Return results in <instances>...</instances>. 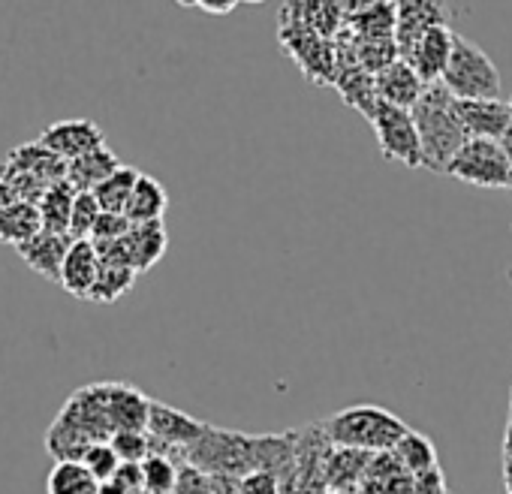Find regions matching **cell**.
I'll list each match as a JSON object with an SVG mask.
<instances>
[{
	"label": "cell",
	"mask_w": 512,
	"mask_h": 494,
	"mask_svg": "<svg viewBox=\"0 0 512 494\" xmlns=\"http://www.w3.org/2000/svg\"><path fill=\"white\" fill-rule=\"evenodd\" d=\"M166 208H169V193H166V187H163L157 178H151V175L142 172L139 181H136L133 199H130V205H127V220H130L133 226H139V223H157V220H163Z\"/></svg>",
	"instance_id": "cell-22"
},
{
	"label": "cell",
	"mask_w": 512,
	"mask_h": 494,
	"mask_svg": "<svg viewBox=\"0 0 512 494\" xmlns=\"http://www.w3.org/2000/svg\"><path fill=\"white\" fill-rule=\"evenodd\" d=\"M136 284V272L127 269V266H106L100 263V275H97V284L88 296V302H100V305H112L118 302L124 293H130Z\"/></svg>",
	"instance_id": "cell-27"
},
{
	"label": "cell",
	"mask_w": 512,
	"mask_h": 494,
	"mask_svg": "<svg viewBox=\"0 0 512 494\" xmlns=\"http://www.w3.org/2000/svg\"><path fill=\"white\" fill-rule=\"evenodd\" d=\"M4 160H7L10 166H16V169L28 172L31 178H37V181L46 184V187H52V184H58V181H67V160H61V157L52 154L46 145H40V139L13 148Z\"/></svg>",
	"instance_id": "cell-19"
},
{
	"label": "cell",
	"mask_w": 512,
	"mask_h": 494,
	"mask_svg": "<svg viewBox=\"0 0 512 494\" xmlns=\"http://www.w3.org/2000/svg\"><path fill=\"white\" fill-rule=\"evenodd\" d=\"M503 148H506V157H509V190H512V133L503 139Z\"/></svg>",
	"instance_id": "cell-38"
},
{
	"label": "cell",
	"mask_w": 512,
	"mask_h": 494,
	"mask_svg": "<svg viewBox=\"0 0 512 494\" xmlns=\"http://www.w3.org/2000/svg\"><path fill=\"white\" fill-rule=\"evenodd\" d=\"M407 431H410L407 422L374 404L347 407L326 422L329 440L338 443L341 449H356V452H395V446L407 437Z\"/></svg>",
	"instance_id": "cell-3"
},
{
	"label": "cell",
	"mask_w": 512,
	"mask_h": 494,
	"mask_svg": "<svg viewBox=\"0 0 512 494\" xmlns=\"http://www.w3.org/2000/svg\"><path fill=\"white\" fill-rule=\"evenodd\" d=\"M371 124H374L377 145H380L386 160H398V163H404L410 169L422 166V142H419V130H416V121H413L410 109L380 103Z\"/></svg>",
	"instance_id": "cell-6"
},
{
	"label": "cell",
	"mask_w": 512,
	"mask_h": 494,
	"mask_svg": "<svg viewBox=\"0 0 512 494\" xmlns=\"http://www.w3.org/2000/svg\"><path fill=\"white\" fill-rule=\"evenodd\" d=\"M166 247H169V232H166L163 220L139 223L124 235V251H127L130 269L136 275H145L148 269H154L166 257Z\"/></svg>",
	"instance_id": "cell-16"
},
{
	"label": "cell",
	"mask_w": 512,
	"mask_h": 494,
	"mask_svg": "<svg viewBox=\"0 0 512 494\" xmlns=\"http://www.w3.org/2000/svg\"><path fill=\"white\" fill-rule=\"evenodd\" d=\"M130 229H133V223L127 220V214H100V220H97V226L91 232V241L94 244L121 241Z\"/></svg>",
	"instance_id": "cell-32"
},
{
	"label": "cell",
	"mask_w": 512,
	"mask_h": 494,
	"mask_svg": "<svg viewBox=\"0 0 512 494\" xmlns=\"http://www.w3.org/2000/svg\"><path fill=\"white\" fill-rule=\"evenodd\" d=\"M293 434H238L208 425L205 434L184 452L175 455L178 464H190L208 476H247L253 470L278 473L284 464H293Z\"/></svg>",
	"instance_id": "cell-1"
},
{
	"label": "cell",
	"mask_w": 512,
	"mask_h": 494,
	"mask_svg": "<svg viewBox=\"0 0 512 494\" xmlns=\"http://www.w3.org/2000/svg\"><path fill=\"white\" fill-rule=\"evenodd\" d=\"M335 88L341 91V97L356 109L362 112L368 121L377 115V106H380V97H377V82L368 70H362L356 64V58L350 55L347 61H341L338 73H335Z\"/></svg>",
	"instance_id": "cell-18"
},
{
	"label": "cell",
	"mask_w": 512,
	"mask_h": 494,
	"mask_svg": "<svg viewBox=\"0 0 512 494\" xmlns=\"http://www.w3.org/2000/svg\"><path fill=\"white\" fill-rule=\"evenodd\" d=\"M40 232H43V214L31 202L19 199L16 205H10L4 214H0V241L16 247V251L22 244L34 241Z\"/></svg>",
	"instance_id": "cell-21"
},
{
	"label": "cell",
	"mask_w": 512,
	"mask_h": 494,
	"mask_svg": "<svg viewBox=\"0 0 512 494\" xmlns=\"http://www.w3.org/2000/svg\"><path fill=\"white\" fill-rule=\"evenodd\" d=\"M506 281H509V287H512V269L506 272Z\"/></svg>",
	"instance_id": "cell-40"
},
{
	"label": "cell",
	"mask_w": 512,
	"mask_h": 494,
	"mask_svg": "<svg viewBox=\"0 0 512 494\" xmlns=\"http://www.w3.org/2000/svg\"><path fill=\"white\" fill-rule=\"evenodd\" d=\"M172 494H214L211 476L190 467V464H181V476H178V485H175Z\"/></svg>",
	"instance_id": "cell-34"
},
{
	"label": "cell",
	"mask_w": 512,
	"mask_h": 494,
	"mask_svg": "<svg viewBox=\"0 0 512 494\" xmlns=\"http://www.w3.org/2000/svg\"><path fill=\"white\" fill-rule=\"evenodd\" d=\"M503 479H506V494H512V467L503 464Z\"/></svg>",
	"instance_id": "cell-39"
},
{
	"label": "cell",
	"mask_w": 512,
	"mask_h": 494,
	"mask_svg": "<svg viewBox=\"0 0 512 494\" xmlns=\"http://www.w3.org/2000/svg\"><path fill=\"white\" fill-rule=\"evenodd\" d=\"M440 85L455 100H464V103L467 100H500V88H503L500 70L485 55V49L461 34H455L452 58H449V67H446Z\"/></svg>",
	"instance_id": "cell-4"
},
{
	"label": "cell",
	"mask_w": 512,
	"mask_h": 494,
	"mask_svg": "<svg viewBox=\"0 0 512 494\" xmlns=\"http://www.w3.org/2000/svg\"><path fill=\"white\" fill-rule=\"evenodd\" d=\"M100 202L94 193H79L76 202H73V217H70V238L73 241H85L91 238L97 220H100Z\"/></svg>",
	"instance_id": "cell-29"
},
{
	"label": "cell",
	"mask_w": 512,
	"mask_h": 494,
	"mask_svg": "<svg viewBox=\"0 0 512 494\" xmlns=\"http://www.w3.org/2000/svg\"><path fill=\"white\" fill-rule=\"evenodd\" d=\"M455 112L470 139L503 142L512 133V103L503 100H455Z\"/></svg>",
	"instance_id": "cell-10"
},
{
	"label": "cell",
	"mask_w": 512,
	"mask_h": 494,
	"mask_svg": "<svg viewBox=\"0 0 512 494\" xmlns=\"http://www.w3.org/2000/svg\"><path fill=\"white\" fill-rule=\"evenodd\" d=\"M181 7H196L199 13H208V16H229L241 4L238 0H196V4H181Z\"/></svg>",
	"instance_id": "cell-35"
},
{
	"label": "cell",
	"mask_w": 512,
	"mask_h": 494,
	"mask_svg": "<svg viewBox=\"0 0 512 494\" xmlns=\"http://www.w3.org/2000/svg\"><path fill=\"white\" fill-rule=\"evenodd\" d=\"M97 275H100V254L91 238L85 241H73L70 254L64 260V269H61V287L73 296V299H88L94 284H97Z\"/></svg>",
	"instance_id": "cell-13"
},
{
	"label": "cell",
	"mask_w": 512,
	"mask_h": 494,
	"mask_svg": "<svg viewBox=\"0 0 512 494\" xmlns=\"http://www.w3.org/2000/svg\"><path fill=\"white\" fill-rule=\"evenodd\" d=\"M452 46H455V31L449 25H437L416 43L407 64L416 70V76L425 85H440L452 58Z\"/></svg>",
	"instance_id": "cell-12"
},
{
	"label": "cell",
	"mask_w": 512,
	"mask_h": 494,
	"mask_svg": "<svg viewBox=\"0 0 512 494\" xmlns=\"http://www.w3.org/2000/svg\"><path fill=\"white\" fill-rule=\"evenodd\" d=\"M103 482L82 461H55L46 479V494H100Z\"/></svg>",
	"instance_id": "cell-23"
},
{
	"label": "cell",
	"mask_w": 512,
	"mask_h": 494,
	"mask_svg": "<svg viewBox=\"0 0 512 494\" xmlns=\"http://www.w3.org/2000/svg\"><path fill=\"white\" fill-rule=\"evenodd\" d=\"M76 190L70 181H58L46 190V196L40 199V214H43V229L55 232V235H70V217H73V202H76Z\"/></svg>",
	"instance_id": "cell-24"
},
{
	"label": "cell",
	"mask_w": 512,
	"mask_h": 494,
	"mask_svg": "<svg viewBox=\"0 0 512 494\" xmlns=\"http://www.w3.org/2000/svg\"><path fill=\"white\" fill-rule=\"evenodd\" d=\"M449 178L485 187V190H506L509 187V157L503 142L491 139H467V145L455 154L446 169Z\"/></svg>",
	"instance_id": "cell-5"
},
{
	"label": "cell",
	"mask_w": 512,
	"mask_h": 494,
	"mask_svg": "<svg viewBox=\"0 0 512 494\" xmlns=\"http://www.w3.org/2000/svg\"><path fill=\"white\" fill-rule=\"evenodd\" d=\"M40 145H46L61 160L73 163V160L103 148L106 136H103L97 121H91V118H70V121H55L52 127H46L40 133Z\"/></svg>",
	"instance_id": "cell-8"
},
{
	"label": "cell",
	"mask_w": 512,
	"mask_h": 494,
	"mask_svg": "<svg viewBox=\"0 0 512 494\" xmlns=\"http://www.w3.org/2000/svg\"><path fill=\"white\" fill-rule=\"evenodd\" d=\"M151 398L130 383H109V422L112 431H148Z\"/></svg>",
	"instance_id": "cell-17"
},
{
	"label": "cell",
	"mask_w": 512,
	"mask_h": 494,
	"mask_svg": "<svg viewBox=\"0 0 512 494\" xmlns=\"http://www.w3.org/2000/svg\"><path fill=\"white\" fill-rule=\"evenodd\" d=\"M82 464H85L100 482H112L115 473L121 470V458H118V452L112 449V443H94V446L85 452Z\"/></svg>",
	"instance_id": "cell-31"
},
{
	"label": "cell",
	"mask_w": 512,
	"mask_h": 494,
	"mask_svg": "<svg viewBox=\"0 0 512 494\" xmlns=\"http://www.w3.org/2000/svg\"><path fill=\"white\" fill-rule=\"evenodd\" d=\"M392 455L398 458V464H401L404 470L413 473V479H416V476H425V473H431V470H437V452H434V443H431L425 434L407 431V437L395 446Z\"/></svg>",
	"instance_id": "cell-26"
},
{
	"label": "cell",
	"mask_w": 512,
	"mask_h": 494,
	"mask_svg": "<svg viewBox=\"0 0 512 494\" xmlns=\"http://www.w3.org/2000/svg\"><path fill=\"white\" fill-rule=\"evenodd\" d=\"M205 422L187 416L184 410H175L163 401L151 398V416H148V437L154 443V452L163 455H178L184 449H190L202 434H205Z\"/></svg>",
	"instance_id": "cell-7"
},
{
	"label": "cell",
	"mask_w": 512,
	"mask_h": 494,
	"mask_svg": "<svg viewBox=\"0 0 512 494\" xmlns=\"http://www.w3.org/2000/svg\"><path fill=\"white\" fill-rule=\"evenodd\" d=\"M139 169L133 166H121L109 181H103L94 196L100 202V211L103 214H127V205L133 199V190H136V181H139Z\"/></svg>",
	"instance_id": "cell-25"
},
{
	"label": "cell",
	"mask_w": 512,
	"mask_h": 494,
	"mask_svg": "<svg viewBox=\"0 0 512 494\" xmlns=\"http://www.w3.org/2000/svg\"><path fill=\"white\" fill-rule=\"evenodd\" d=\"M437 25H446V10L443 4H431V0H404L398 4L395 16V49L398 58L407 61L416 43Z\"/></svg>",
	"instance_id": "cell-11"
},
{
	"label": "cell",
	"mask_w": 512,
	"mask_h": 494,
	"mask_svg": "<svg viewBox=\"0 0 512 494\" xmlns=\"http://www.w3.org/2000/svg\"><path fill=\"white\" fill-rule=\"evenodd\" d=\"M238 494H281V479L272 470H253L238 479Z\"/></svg>",
	"instance_id": "cell-33"
},
{
	"label": "cell",
	"mask_w": 512,
	"mask_h": 494,
	"mask_svg": "<svg viewBox=\"0 0 512 494\" xmlns=\"http://www.w3.org/2000/svg\"><path fill=\"white\" fill-rule=\"evenodd\" d=\"M413 121L422 142V169L446 175L449 163L470 139L455 112V97L443 85H428L413 106Z\"/></svg>",
	"instance_id": "cell-2"
},
{
	"label": "cell",
	"mask_w": 512,
	"mask_h": 494,
	"mask_svg": "<svg viewBox=\"0 0 512 494\" xmlns=\"http://www.w3.org/2000/svg\"><path fill=\"white\" fill-rule=\"evenodd\" d=\"M124 163L118 160V154L112 148H97L73 163H67V181L73 184L76 193H94L103 181H109Z\"/></svg>",
	"instance_id": "cell-20"
},
{
	"label": "cell",
	"mask_w": 512,
	"mask_h": 494,
	"mask_svg": "<svg viewBox=\"0 0 512 494\" xmlns=\"http://www.w3.org/2000/svg\"><path fill=\"white\" fill-rule=\"evenodd\" d=\"M503 458H506V464L512 467V422L506 425V443H503Z\"/></svg>",
	"instance_id": "cell-37"
},
{
	"label": "cell",
	"mask_w": 512,
	"mask_h": 494,
	"mask_svg": "<svg viewBox=\"0 0 512 494\" xmlns=\"http://www.w3.org/2000/svg\"><path fill=\"white\" fill-rule=\"evenodd\" d=\"M509 422H512V416H509Z\"/></svg>",
	"instance_id": "cell-41"
},
{
	"label": "cell",
	"mask_w": 512,
	"mask_h": 494,
	"mask_svg": "<svg viewBox=\"0 0 512 494\" xmlns=\"http://www.w3.org/2000/svg\"><path fill=\"white\" fill-rule=\"evenodd\" d=\"M109 443L118 452L121 464H142L154 452V443H151L148 431H118V434H112Z\"/></svg>",
	"instance_id": "cell-30"
},
{
	"label": "cell",
	"mask_w": 512,
	"mask_h": 494,
	"mask_svg": "<svg viewBox=\"0 0 512 494\" xmlns=\"http://www.w3.org/2000/svg\"><path fill=\"white\" fill-rule=\"evenodd\" d=\"M281 34H293V40H287V37H281V40L290 49V55L299 61V67L311 76V82H332L335 79L338 58H335V49L326 43V37H320L302 25H284Z\"/></svg>",
	"instance_id": "cell-9"
},
{
	"label": "cell",
	"mask_w": 512,
	"mask_h": 494,
	"mask_svg": "<svg viewBox=\"0 0 512 494\" xmlns=\"http://www.w3.org/2000/svg\"><path fill=\"white\" fill-rule=\"evenodd\" d=\"M73 247V238L70 235H55V232H40L34 241L22 244L19 247V257L28 263V269H34L37 275H43L46 281H61V269H64V260Z\"/></svg>",
	"instance_id": "cell-15"
},
{
	"label": "cell",
	"mask_w": 512,
	"mask_h": 494,
	"mask_svg": "<svg viewBox=\"0 0 512 494\" xmlns=\"http://www.w3.org/2000/svg\"><path fill=\"white\" fill-rule=\"evenodd\" d=\"M374 82H377L380 103H389V106H398V109H410V112H413V106L422 100V94L428 88L416 76V70L407 61H401V58L395 64H389L386 70H380L374 76Z\"/></svg>",
	"instance_id": "cell-14"
},
{
	"label": "cell",
	"mask_w": 512,
	"mask_h": 494,
	"mask_svg": "<svg viewBox=\"0 0 512 494\" xmlns=\"http://www.w3.org/2000/svg\"><path fill=\"white\" fill-rule=\"evenodd\" d=\"M181 476V464L172 455L163 452H151L142 461V479H145V491L148 494H172Z\"/></svg>",
	"instance_id": "cell-28"
},
{
	"label": "cell",
	"mask_w": 512,
	"mask_h": 494,
	"mask_svg": "<svg viewBox=\"0 0 512 494\" xmlns=\"http://www.w3.org/2000/svg\"><path fill=\"white\" fill-rule=\"evenodd\" d=\"M16 202H19V196L10 190V184H7V181H0V214H4V211H7L10 205H16Z\"/></svg>",
	"instance_id": "cell-36"
}]
</instances>
